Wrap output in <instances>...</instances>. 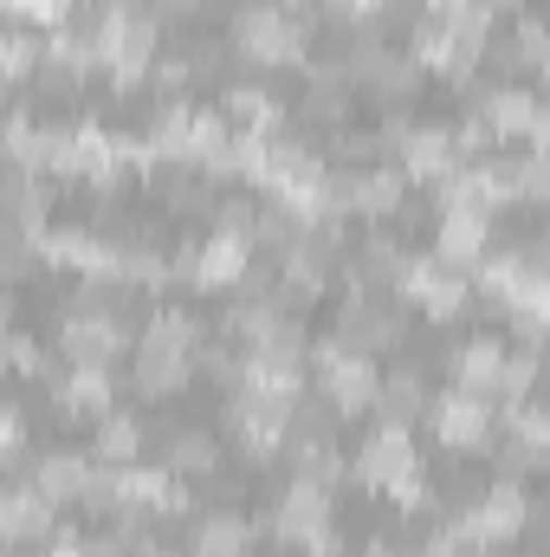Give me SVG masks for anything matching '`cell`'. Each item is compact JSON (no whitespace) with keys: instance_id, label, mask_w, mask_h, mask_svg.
<instances>
[{"instance_id":"1","label":"cell","mask_w":550,"mask_h":557,"mask_svg":"<svg viewBox=\"0 0 550 557\" xmlns=\"http://www.w3.org/2000/svg\"><path fill=\"white\" fill-rule=\"evenodd\" d=\"M357 480L370 486V493H389L396 506H421L427 499V480H421V454H414L409 428H376L370 441H363V454H357Z\"/></svg>"},{"instance_id":"2","label":"cell","mask_w":550,"mask_h":557,"mask_svg":"<svg viewBox=\"0 0 550 557\" xmlns=\"http://www.w3.org/2000/svg\"><path fill=\"white\" fill-rule=\"evenodd\" d=\"M311 370H317V389H324L330 416H363V409H376V396H383V376H376L370 350H350V344H337V337L317 344Z\"/></svg>"},{"instance_id":"3","label":"cell","mask_w":550,"mask_h":557,"mask_svg":"<svg viewBox=\"0 0 550 557\" xmlns=\"http://www.w3.org/2000/svg\"><path fill=\"white\" fill-rule=\"evenodd\" d=\"M234 52L253 59V65H291V59L304 52L298 13H291V7H273V0L247 7V13L234 20Z\"/></svg>"},{"instance_id":"4","label":"cell","mask_w":550,"mask_h":557,"mask_svg":"<svg viewBox=\"0 0 550 557\" xmlns=\"http://www.w3.org/2000/svg\"><path fill=\"white\" fill-rule=\"evenodd\" d=\"M466 267H447L440 253H427V260H409L402 267V278H396V298H409V305H421L427 318H460L466 311Z\"/></svg>"},{"instance_id":"5","label":"cell","mask_w":550,"mask_h":557,"mask_svg":"<svg viewBox=\"0 0 550 557\" xmlns=\"http://www.w3.org/2000/svg\"><path fill=\"white\" fill-rule=\"evenodd\" d=\"M59 350H65V363H111L124 350V318L104 305H78L59 331Z\"/></svg>"},{"instance_id":"6","label":"cell","mask_w":550,"mask_h":557,"mask_svg":"<svg viewBox=\"0 0 550 557\" xmlns=\"http://www.w3.org/2000/svg\"><path fill=\"white\" fill-rule=\"evenodd\" d=\"M434 434H440V447H453V454H479V447L492 441V403L473 396V389L440 396V403H434Z\"/></svg>"},{"instance_id":"7","label":"cell","mask_w":550,"mask_h":557,"mask_svg":"<svg viewBox=\"0 0 550 557\" xmlns=\"http://www.w3.org/2000/svg\"><path fill=\"white\" fill-rule=\"evenodd\" d=\"M330 525V486L324 480H291L285 493H278V512H273V532L285 539V545H304L311 532H324Z\"/></svg>"},{"instance_id":"8","label":"cell","mask_w":550,"mask_h":557,"mask_svg":"<svg viewBox=\"0 0 550 557\" xmlns=\"http://www.w3.org/2000/svg\"><path fill=\"white\" fill-rule=\"evenodd\" d=\"M253 267V240L247 234H208L195 253H188V273L201 292H227V285H240Z\"/></svg>"},{"instance_id":"9","label":"cell","mask_w":550,"mask_h":557,"mask_svg":"<svg viewBox=\"0 0 550 557\" xmlns=\"http://www.w3.org/2000/svg\"><path fill=\"white\" fill-rule=\"evenodd\" d=\"M98 480H104V473H98V454H65V447H52V454H39V467H33V486H39L52 506L91 499Z\"/></svg>"},{"instance_id":"10","label":"cell","mask_w":550,"mask_h":557,"mask_svg":"<svg viewBox=\"0 0 550 557\" xmlns=\"http://www.w3.org/2000/svg\"><path fill=\"white\" fill-rule=\"evenodd\" d=\"M460 156H466V149H460V137H453V131L414 124V137L402 143V175H409V182H434V188H440V182L460 169Z\"/></svg>"},{"instance_id":"11","label":"cell","mask_w":550,"mask_h":557,"mask_svg":"<svg viewBox=\"0 0 550 557\" xmlns=\"http://www.w3.org/2000/svg\"><path fill=\"white\" fill-rule=\"evenodd\" d=\"M0 532H7V545L59 539V532H52V499H46L33 480H13V486H7V506H0Z\"/></svg>"},{"instance_id":"12","label":"cell","mask_w":550,"mask_h":557,"mask_svg":"<svg viewBox=\"0 0 550 557\" xmlns=\"http://www.w3.org/2000/svg\"><path fill=\"white\" fill-rule=\"evenodd\" d=\"M201 363V350H182V344H137V389L142 396H175L188 383V370Z\"/></svg>"},{"instance_id":"13","label":"cell","mask_w":550,"mask_h":557,"mask_svg":"<svg viewBox=\"0 0 550 557\" xmlns=\"http://www.w3.org/2000/svg\"><path fill=\"white\" fill-rule=\"evenodd\" d=\"M111 403H117V383H111V363H72L65 376H59V409H72V416H111Z\"/></svg>"},{"instance_id":"14","label":"cell","mask_w":550,"mask_h":557,"mask_svg":"<svg viewBox=\"0 0 550 557\" xmlns=\"http://www.w3.org/2000/svg\"><path fill=\"white\" fill-rule=\"evenodd\" d=\"M402 195H409V175H402V169H389V162H376V169H357V175H350V208H357L363 221H389V214L402 208Z\"/></svg>"},{"instance_id":"15","label":"cell","mask_w":550,"mask_h":557,"mask_svg":"<svg viewBox=\"0 0 550 557\" xmlns=\"http://www.w3.org/2000/svg\"><path fill=\"white\" fill-rule=\"evenodd\" d=\"M434 253L447 260V267H479L486 260V214H473V208H447L440 214V234H434Z\"/></svg>"},{"instance_id":"16","label":"cell","mask_w":550,"mask_h":557,"mask_svg":"<svg viewBox=\"0 0 550 557\" xmlns=\"http://www.w3.org/2000/svg\"><path fill=\"white\" fill-rule=\"evenodd\" d=\"M505 344L499 337H473V344H460L453 350V383L460 389H473V396H492L499 383H505Z\"/></svg>"},{"instance_id":"17","label":"cell","mask_w":550,"mask_h":557,"mask_svg":"<svg viewBox=\"0 0 550 557\" xmlns=\"http://www.w3.org/2000/svg\"><path fill=\"white\" fill-rule=\"evenodd\" d=\"M247 545H253V525L240 512H208L188 532V557H247Z\"/></svg>"},{"instance_id":"18","label":"cell","mask_w":550,"mask_h":557,"mask_svg":"<svg viewBox=\"0 0 550 557\" xmlns=\"http://www.w3.org/2000/svg\"><path fill=\"white\" fill-rule=\"evenodd\" d=\"M337 331H343L337 344H350V350H383V344H396V337H402V318H396L389 305L357 298V305L343 311V324H337Z\"/></svg>"},{"instance_id":"19","label":"cell","mask_w":550,"mask_h":557,"mask_svg":"<svg viewBox=\"0 0 550 557\" xmlns=\"http://www.w3.org/2000/svg\"><path fill=\"white\" fill-rule=\"evenodd\" d=\"M214 460H221V447H214V434H201V428H175L168 447H162V467H168L175 480H208Z\"/></svg>"},{"instance_id":"20","label":"cell","mask_w":550,"mask_h":557,"mask_svg":"<svg viewBox=\"0 0 550 557\" xmlns=\"http://www.w3.org/2000/svg\"><path fill=\"white\" fill-rule=\"evenodd\" d=\"M538 111H545V104H538L532 91H518V85H505V91H492V98H486V117H479V124H486L492 137H532V124H538Z\"/></svg>"},{"instance_id":"21","label":"cell","mask_w":550,"mask_h":557,"mask_svg":"<svg viewBox=\"0 0 550 557\" xmlns=\"http://www.w3.org/2000/svg\"><path fill=\"white\" fill-rule=\"evenodd\" d=\"M91 454L104 460V467H130L142 454V421L137 416H98V434H91Z\"/></svg>"},{"instance_id":"22","label":"cell","mask_w":550,"mask_h":557,"mask_svg":"<svg viewBox=\"0 0 550 557\" xmlns=\"http://www.w3.org/2000/svg\"><path fill=\"white\" fill-rule=\"evenodd\" d=\"M505 421H512V434H518L512 467L550 460V409H538V403H512V409H505Z\"/></svg>"},{"instance_id":"23","label":"cell","mask_w":550,"mask_h":557,"mask_svg":"<svg viewBox=\"0 0 550 557\" xmlns=\"http://www.w3.org/2000/svg\"><path fill=\"white\" fill-rule=\"evenodd\" d=\"M227 117H240V131L266 137V131H273L278 117H285V111H278V98H273V91H260V85H240V91L227 98Z\"/></svg>"},{"instance_id":"24","label":"cell","mask_w":550,"mask_h":557,"mask_svg":"<svg viewBox=\"0 0 550 557\" xmlns=\"http://www.w3.org/2000/svg\"><path fill=\"white\" fill-rule=\"evenodd\" d=\"M376 416L389 421V428H409V421L421 416V376H383Z\"/></svg>"},{"instance_id":"25","label":"cell","mask_w":550,"mask_h":557,"mask_svg":"<svg viewBox=\"0 0 550 557\" xmlns=\"http://www.w3.org/2000/svg\"><path fill=\"white\" fill-rule=\"evenodd\" d=\"M7 13H13L20 26H46V33H59V26L78 13V0H7Z\"/></svg>"},{"instance_id":"26","label":"cell","mask_w":550,"mask_h":557,"mask_svg":"<svg viewBox=\"0 0 550 557\" xmlns=\"http://www.w3.org/2000/svg\"><path fill=\"white\" fill-rule=\"evenodd\" d=\"M33 59H39V46H33V33H26V26H13V33H7V78L20 85V78L33 72Z\"/></svg>"},{"instance_id":"27","label":"cell","mask_w":550,"mask_h":557,"mask_svg":"<svg viewBox=\"0 0 550 557\" xmlns=\"http://www.w3.org/2000/svg\"><path fill=\"white\" fill-rule=\"evenodd\" d=\"M532 383H538V357H532V350H525V357H505V383H499V389H505L512 403H525Z\"/></svg>"},{"instance_id":"28","label":"cell","mask_w":550,"mask_h":557,"mask_svg":"<svg viewBox=\"0 0 550 557\" xmlns=\"http://www.w3.org/2000/svg\"><path fill=\"white\" fill-rule=\"evenodd\" d=\"M518 195L550 201V156H525V162H518Z\"/></svg>"},{"instance_id":"29","label":"cell","mask_w":550,"mask_h":557,"mask_svg":"<svg viewBox=\"0 0 550 557\" xmlns=\"http://www.w3.org/2000/svg\"><path fill=\"white\" fill-rule=\"evenodd\" d=\"M518 318H525V331H532V337H550V278L538 285V298H532Z\"/></svg>"},{"instance_id":"30","label":"cell","mask_w":550,"mask_h":557,"mask_svg":"<svg viewBox=\"0 0 550 557\" xmlns=\"http://www.w3.org/2000/svg\"><path fill=\"white\" fill-rule=\"evenodd\" d=\"M13 370H20V376H39V370H46V357H39V344H33L26 331L13 337Z\"/></svg>"},{"instance_id":"31","label":"cell","mask_w":550,"mask_h":557,"mask_svg":"<svg viewBox=\"0 0 550 557\" xmlns=\"http://www.w3.org/2000/svg\"><path fill=\"white\" fill-rule=\"evenodd\" d=\"M298 552H304V557H337V552H343V539H337V525H324V532H311Z\"/></svg>"},{"instance_id":"32","label":"cell","mask_w":550,"mask_h":557,"mask_svg":"<svg viewBox=\"0 0 550 557\" xmlns=\"http://www.w3.org/2000/svg\"><path fill=\"white\" fill-rule=\"evenodd\" d=\"M525 143H532V156H550V104L538 111V124H532V137Z\"/></svg>"},{"instance_id":"33","label":"cell","mask_w":550,"mask_h":557,"mask_svg":"<svg viewBox=\"0 0 550 557\" xmlns=\"http://www.w3.org/2000/svg\"><path fill=\"white\" fill-rule=\"evenodd\" d=\"M330 7H343V13H376L383 0H330Z\"/></svg>"},{"instance_id":"34","label":"cell","mask_w":550,"mask_h":557,"mask_svg":"<svg viewBox=\"0 0 550 557\" xmlns=\"http://www.w3.org/2000/svg\"><path fill=\"white\" fill-rule=\"evenodd\" d=\"M130 557H182V552H168V545H130Z\"/></svg>"},{"instance_id":"35","label":"cell","mask_w":550,"mask_h":557,"mask_svg":"<svg viewBox=\"0 0 550 557\" xmlns=\"http://www.w3.org/2000/svg\"><path fill=\"white\" fill-rule=\"evenodd\" d=\"M538 78H545V85H550V46H545V59H538Z\"/></svg>"},{"instance_id":"36","label":"cell","mask_w":550,"mask_h":557,"mask_svg":"<svg viewBox=\"0 0 550 557\" xmlns=\"http://www.w3.org/2000/svg\"><path fill=\"white\" fill-rule=\"evenodd\" d=\"M486 7H492V13H505V7H518V0H486Z\"/></svg>"}]
</instances>
